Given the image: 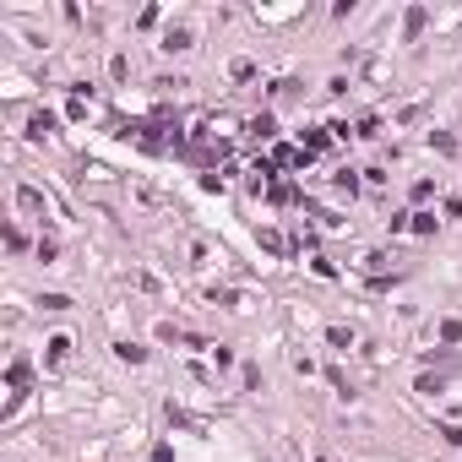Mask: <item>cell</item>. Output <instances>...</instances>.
Returning <instances> with one entry per match:
<instances>
[{
  "instance_id": "16",
  "label": "cell",
  "mask_w": 462,
  "mask_h": 462,
  "mask_svg": "<svg viewBox=\"0 0 462 462\" xmlns=\"http://www.w3.org/2000/svg\"><path fill=\"white\" fill-rule=\"evenodd\" d=\"M55 256H60V245H55V239H38V261H44V267H49V261H55Z\"/></svg>"
},
{
  "instance_id": "11",
  "label": "cell",
  "mask_w": 462,
  "mask_h": 462,
  "mask_svg": "<svg viewBox=\"0 0 462 462\" xmlns=\"http://www.w3.org/2000/svg\"><path fill=\"white\" fill-rule=\"evenodd\" d=\"M326 147V125H310L305 131V153H321Z\"/></svg>"
},
{
  "instance_id": "9",
  "label": "cell",
  "mask_w": 462,
  "mask_h": 462,
  "mask_svg": "<svg viewBox=\"0 0 462 462\" xmlns=\"http://www.w3.org/2000/svg\"><path fill=\"white\" fill-rule=\"evenodd\" d=\"M326 343H332L337 354H348V348H354V332H348V326H326Z\"/></svg>"
},
{
  "instance_id": "1",
  "label": "cell",
  "mask_w": 462,
  "mask_h": 462,
  "mask_svg": "<svg viewBox=\"0 0 462 462\" xmlns=\"http://www.w3.org/2000/svg\"><path fill=\"white\" fill-rule=\"evenodd\" d=\"M424 22H430V11H424V5H408V16H402V38L419 44V38H424Z\"/></svg>"
},
{
  "instance_id": "21",
  "label": "cell",
  "mask_w": 462,
  "mask_h": 462,
  "mask_svg": "<svg viewBox=\"0 0 462 462\" xmlns=\"http://www.w3.org/2000/svg\"><path fill=\"white\" fill-rule=\"evenodd\" d=\"M153 462H174V446H153Z\"/></svg>"
},
{
  "instance_id": "6",
  "label": "cell",
  "mask_w": 462,
  "mask_h": 462,
  "mask_svg": "<svg viewBox=\"0 0 462 462\" xmlns=\"http://www.w3.org/2000/svg\"><path fill=\"white\" fill-rule=\"evenodd\" d=\"M49 131H55V114H49V109H38V114L27 120V136H33V142H44Z\"/></svg>"
},
{
  "instance_id": "5",
  "label": "cell",
  "mask_w": 462,
  "mask_h": 462,
  "mask_svg": "<svg viewBox=\"0 0 462 462\" xmlns=\"http://www.w3.org/2000/svg\"><path fill=\"white\" fill-rule=\"evenodd\" d=\"M114 359H125V365H147V348L131 343V337H120V343H114Z\"/></svg>"
},
{
  "instance_id": "13",
  "label": "cell",
  "mask_w": 462,
  "mask_h": 462,
  "mask_svg": "<svg viewBox=\"0 0 462 462\" xmlns=\"http://www.w3.org/2000/svg\"><path fill=\"white\" fill-rule=\"evenodd\" d=\"M354 136H365V142H376V136H381V120H376V114H365V120H359V131H354Z\"/></svg>"
},
{
  "instance_id": "14",
  "label": "cell",
  "mask_w": 462,
  "mask_h": 462,
  "mask_svg": "<svg viewBox=\"0 0 462 462\" xmlns=\"http://www.w3.org/2000/svg\"><path fill=\"white\" fill-rule=\"evenodd\" d=\"M38 305H44V310H55V315H60V310H71V300H66V294H38Z\"/></svg>"
},
{
  "instance_id": "19",
  "label": "cell",
  "mask_w": 462,
  "mask_h": 462,
  "mask_svg": "<svg viewBox=\"0 0 462 462\" xmlns=\"http://www.w3.org/2000/svg\"><path fill=\"white\" fill-rule=\"evenodd\" d=\"M457 337H462V326L452 321V315H446V321H441V343H457Z\"/></svg>"
},
{
  "instance_id": "4",
  "label": "cell",
  "mask_w": 462,
  "mask_h": 462,
  "mask_svg": "<svg viewBox=\"0 0 462 462\" xmlns=\"http://www.w3.org/2000/svg\"><path fill=\"white\" fill-rule=\"evenodd\" d=\"M250 136H256V142H272V136H278V114H272V109H261V114L250 120Z\"/></svg>"
},
{
  "instance_id": "15",
  "label": "cell",
  "mask_w": 462,
  "mask_h": 462,
  "mask_svg": "<svg viewBox=\"0 0 462 462\" xmlns=\"http://www.w3.org/2000/svg\"><path fill=\"white\" fill-rule=\"evenodd\" d=\"M229 77H234V82H250V77H256V66H250V60H234Z\"/></svg>"
},
{
  "instance_id": "17",
  "label": "cell",
  "mask_w": 462,
  "mask_h": 462,
  "mask_svg": "<svg viewBox=\"0 0 462 462\" xmlns=\"http://www.w3.org/2000/svg\"><path fill=\"white\" fill-rule=\"evenodd\" d=\"M310 267H315V278H337V267H332L326 256H310Z\"/></svg>"
},
{
  "instance_id": "2",
  "label": "cell",
  "mask_w": 462,
  "mask_h": 462,
  "mask_svg": "<svg viewBox=\"0 0 462 462\" xmlns=\"http://www.w3.org/2000/svg\"><path fill=\"white\" fill-rule=\"evenodd\" d=\"M158 49H169V55L191 49V27H185V22H169V27H163V44H158Z\"/></svg>"
},
{
  "instance_id": "8",
  "label": "cell",
  "mask_w": 462,
  "mask_h": 462,
  "mask_svg": "<svg viewBox=\"0 0 462 462\" xmlns=\"http://www.w3.org/2000/svg\"><path fill=\"white\" fill-rule=\"evenodd\" d=\"M27 376H33V365H27V359H11V370H5L11 391H22V386H27Z\"/></svg>"
},
{
  "instance_id": "18",
  "label": "cell",
  "mask_w": 462,
  "mask_h": 462,
  "mask_svg": "<svg viewBox=\"0 0 462 462\" xmlns=\"http://www.w3.org/2000/svg\"><path fill=\"white\" fill-rule=\"evenodd\" d=\"M125 71H131V60H125V55H114V60H109V77L125 82Z\"/></svg>"
},
{
  "instance_id": "7",
  "label": "cell",
  "mask_w": 462,
  "mask_h": 462,
  "mask_svg": "<svg viewBox=\"0 0 462 462\" xmlns=\"http://www.w3.org/2000/svg\"><path fill=\"white\" fill-rule=\"evenodd\" d=\"M44 348H49V354H44L49 365H66V359H71V337H49Z\"/></svg>"
},
{
  "instance_id": "10",
  "label": "cell",
  "mask_w": 462,
  "mask_h": 462,
  "mask_svg": "<svg viewBox=\"0 0 462 462\" xmlns=\"http://www.w3.org/2000/svg\"><path fill=\"white\" fill-rule=\"evenodd\" d=\"M430 147H435V153H457V136H452V131H430Z\"/></svg>"
},
{
  "instance_id": "3",
  "label": "cell",
  "mask_w": 462,
  "mask_h": 462,
  "mask_svg": "<svg viewBox=\"0 0 462 462\" xmlns=\"http://www.w3.org/2000/svg\"><path fill=\"white\" fill-rule=\"evenodd\" d=\"M16 207H22L27 218H49V207H44V196H38L33 185H16Z\"/></svg>"
},
{
  "instance_id": "20",
  "label": "cell",
  "mask_w": 462,
  "mask_h": 462,
  "mask_svg": "<svg viewBox=\"0 0 462 462\" xmlns=\"http://www.w3.org/2000/svg\"><path fill=\"white\" fill-rule=\"evenodd\" d=\"M441 435H446V446H462V424H446Z\"/></svg>"
},
{
  "instance_id": "12",
  "label": "cell",
  "mask_w": 462,
  "mask_h": 462,
  "mask_svg": "<svg viewBox=\"0 0 462 462\" xmlns=\"http://www.w3.org/2000/svg\"><path fill=\"white\" fill-rule=\"evenodd\" d=\"M435 229H441L435 212H413V234H435Z\"/></svg>"
},
{
  "instance_id": "22",
  "label": "cell",
  "mask_w": 462,
  "mask_h": 462,
  "mask_svg": "<svg viewBox=\"0 0 462 462\" xmlns=\"http://www.w3.org/2000/svg\"><path fill=\"white\" fill-rule=\"evenodd\" d=\"M315 462H326V457H315Z\"/></svg>"
}]
</instances>
